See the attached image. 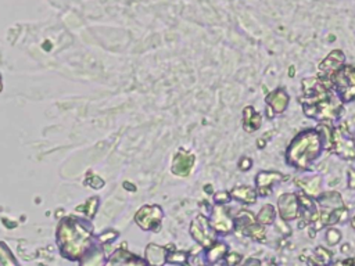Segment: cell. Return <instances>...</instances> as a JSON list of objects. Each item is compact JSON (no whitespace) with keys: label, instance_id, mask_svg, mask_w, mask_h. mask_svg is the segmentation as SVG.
Listing matches in <instances>:
<instances>
[{"label":"cell","instance_id":"obj_19","mask_svg":"<svg viewBox=\"0 0 355 266\" xmlns=\"http://www.w3.org/2000/svg\"><path fill=\"white\" fill-rule=\"evenodd\" d=\"M265 227H266V226L258 223V220H257V222L251 223V224L244 230L243 234L247 236V237H250V238L254 240V241L261 242V241H263L265 237H266V230H265Z\"/></svg>","mask_w":355,"mask_h":266},{"label":"cell","instance_id":"obj_7","mask_svg":"<svg viewBox=\"0 0 355 266\" xmlns=\"http://www.w3.org/2000/svg\"><path fill=\"white\" fill-rule=\"evenodd\" d=\"M196 165V154L184 147H179L171 161V172L178 177H187L191 175Z\"/></svg>","mask_w":355,"mask_h":266},{"label":"cell","instance_id":"obj_13","mask_svg":"<svg viewBox=\"0 0 355 266\" xmlns=\"http://www.w3.org/2000/svg\"><path fill=\"white\" fill-rule=\"evenodd\" d=\"M232 201H237L244 205H252L258 200V194L255 187L251 186H236L230 191Z\"/></svg>","mask_w":355,"mask_h":266},{"label":"cell","instance_id":"obj_4","mask_svg":"<svg viewBox=\"0 0 355 266\" xmlns=\"http://www.w3.org/2000/svg\"><path fill=\"white\" fill-rule=\"evenodd\" d=\"M331 152H336L340 158L347 161L355 159V139L343 125L333 126V144Z\"/></svg>","mask_w":355,"mask_h":266},{"label":"cell","instance_id":"obj_20","mask_svg":"<svg viewBox=\"0 0 355 266\" xmlns=\"http://www.w3.org/2000/svg\"><path fill=\"white\" fill-rule=\"evenodd\" d=\"M189 258H190V255L187 252L172 249V252L168 251L166 263H172V265H176V266H187L189 265Z\"/></svg>","mask_w":355,"mask_h":266},{"label":"cell","instance_id":"obj_23","mask_svg":"<svg viewBox=\"0 0 355 266\" xmlns=\"http://www.w3.org/2000/svg\"><path fill=\"white\" fill-rule=\"evenodd\" d=\"M223 260H225L226 266H239L243 260V256H241V254H237V252H227L226 256L223 258Z\"/></svg>","mask_w":355,"mask_h":266},{"label":"cell","instance_id":"obj_22","mask_svg":"<svg viewBox=\"0 0 355 266\" xmlns=\"http://www.w3.org/2000/svg\"><path fill=\"white\" fill-rule=\"evenodd\" d=\"M340 240H341L340 230L334 229L333 226L330 229H327V231H326V241H327L329 245H337L340 242Z\"/></svg>","mask_w":355,"mask_h":266},{"label":"cell","instance_id":"obj_6","mask_svg":"<svg viewBox=\"0 0 355 266\" xmlns=\"http://www.w3.org/2000/svg\"><path fill=\"white\" fill-rule=\"evenodd\" d=\"M276 211L282 222H293L301 216V205L297 193H283L277 198Z\"/></svg>","mask_w":355,"mask_h":266},{"label":"cell","instance_id":"obj_1","mask_svg":"<svg viewBox=\"0 0 355 266\" xmlns=\"http://www.w3.org/2000/svg\"><path fill=\"white\" fill-rule=\"evenodd\" d=\"M323 152L324 145L318 129H305L291 139L284 152V161L297 170L308 172Z\"/></svg>","mask_w":355,"mask_h":266},{"label":"cell","instance_id":"obj_28","mask_svg":"<svg viewBox=\"0 0 355 266\" xmlns=\"http://www.w3.org/2000/svg\"><path fill=\"white\" fill-rule=\"evenodd\" d=\"M200 266H205V265H200Z\"/></svg>","mask_w":355,"mask_h":266},{"label":"cell","instance_id":"obj_25","mask_svg":"<svg viewBox=\"0 0 355 266\" xmlns=\"http://www.w3.org/2000/svg\"><path fill=\"white\" fill-rule=\"evenodd\" d=\"M244 266H276L273 262L270 260H259V259H248Z\"/></svg>","mask_w":355,"mask_h":266},{"label":"cell","instance_id":"obj_12","mask_svg":"<svg viewBox=\"0 0 355 266\" xmlns=\"http://www.w3.org/2000/svg\"><path fill=\"white\" fill-rule=\"evenodd\" d=\"M295 186L301 190V193H304L305 195L316 200L320 193H322V177L319 175L311 176V177H300L294 180Z\"/></svg>","mask_w":355,"mask_h":266},{"label":"cell","instance_id":"obj_26","mask_svg":"<svg viewBox=\"0 0 355 266\" xmlns=\"http://www.w3.org/2000/svg\"><path fill=\"white\" fill-rule=\"evenodd\" d=\"M348 187L355 190V168H349L348 170Z\"/></svg>","mask_w":355,"mask_h":266},{"label":"cell","instance_id":"obj_16","mask_svg":"<svg viewBox=\"0 0 355 266\" xmlns=\"http://www.w3.org/2000/svg\"><path fill=\"white\" fill-rule=\"evenodd\" d=\"M204 259H205V263L208 266H212L220 260H223V258L226 256V254L229 252V247L227 244L222 242V241H215L211 247H208L207 249H204Z\"/></svg>","mask_w":355,"mask_h":266},{"label":"cell","instance_id":"obj_21","mask_svg":"<svg viewBox=\"0 0 355 266\" xmlns=\"http://www.w3.org/2000/svg\"><path fill=\"white\" fill-rule=\"evenodd\" d=\"M212 198H214V204H216V205H227L232 201L230 193L227 190H220V191L214 193Z\"/></svg>","mask_w":355,"mask_h":266},{"label":"cell","instance_id":"obj_8","mask_svg":"<svg viewBox=\"0 0 355 266\" xmlns=\"http://www.w3.org/2000/svg\"><path fill=\"white\" fill-rule=\"evenodd\" d=\"M164 218L162 208L158 205H146L140 208V211L136 213L135 220L140 229L148 231H157L161 227V222Z\"/></svg>","mask_w":355,"mask_h":266},{"label":"cell","instance_id":"obj_10","mask_svg":"<svg viewBox=\"0 0 355 266\" xmlns=\"http://www.w3.org/2000/svg\"><path fill=\"white\" fill-rule=\"evenodd\" d=\"M345 64V55L341 50H333L323 58L318 66V78L327 82Z\"/></svg>","mask_w":355,"mask_h":266},{"label":"cell","instance_id":"obj_27","mask_svg":"<svg viewBox=\"0 0 355 266\" xmlns=\"http://www.w3.org/2000/svg\"><path fill=\"white\" fill-rule=\"evenodd\" d=\"M349 223H351V227L355 230V216H352V219H351Z\"/></svg>","mask_w":355,"mask_h":266},{"label":"cell","instance_id":"obj_15","mask_svg":"<svg viewBox=\"0 0 355 266\" xmlns=\"http://www.w3.org/2000/svg\"><path fill=\"white\" fill-rule=\"evenodd\" d=\"M262 125V115L261 112L255 111L254 107L247 105L243 109V129L247 133H254L258 129H261Z\"/></svg>","mask_w":355,"mask_h":266},{"label":"cell","instance_id":"obj_11","mask_svg":"<svg viewBox=\"0 0 355 266\" xmlns=\"http://www.w3.org/2000/svg\"><path fill=\"white\" fill-rule=\"evenodd\" d=\"M265 104L276 116V115L286 112V109L288 108V104H290V96L284 87H276L275 90H272L266 94Z\"/></svg>","mask_w":355,"mask_h":266},{"label":"cell","instance_id":"obj_17","mask_svg":"<svg viewBox=\"0 0 355 266\" xmlns=\"http://www.w3.org/2000/svg\"><path fill=\"white\" fill-rule=\"evenodd\" d=\"M108 266H148L146 260L129 254V252H122L119 251L115 254L112 260H110Z\"/></svg>","mask_w":355,"mask_h":266},{"label":"cell","instance_id":"obj_24","mask_svg":"<svg viewBox=\"0 0 355 266\" xmlns=\"http://www.w3.org/2000/svg\"><path fill=\"white\" fill-rule=\"evenodd\" d=\"M252 168V159L250 157H241L239 161V169L243 172H247Z\"/></svg>","mask_w":355,"mask_h":266},{"label":"cell","instance_id":"obj_3","mask_svg":"<svg viewBox=\"0 0 355 266\" xmlns=\"http://www.w3.org/2000/svg\"><path fill=\"white\" fill-rule=\"evenodd\" d=\"M189 231H190L191 238L196 241V244L202 249H207L218 240V234L212 229L208 216H205L202 213H198L191 220Z\"/></svg>","mask_w":355,"mask_h":266},{"label":"cell","instance_id":"obj_5","mask_svg":"<svg viewBox=\"0 0 355 266\" xmlns=\"http://www.w3.org/2000/svg\"><path fill=\"white\" fill-rule=\"evenodd\" d=\"M208 219L218 236H227L234 231V216L230 213L227 205L214 204Z\"/></svg>","mask_w":355,"mask_h":266},{"label":"cell","instance_id":"obj_14","mask_svg":"<svg viewBox=\"0 0 355 266\" xmlns=\"http://www.w3.org/2000/svg\"><path fill=\"white\" fill-rule=\"evenodd\" d=\"M168 249L157 244H148L146 248V263L148 266H164L166 263Z\"/></svg>","mask_w":355,"mask_h":266},{"label":"cell","instance_id":"obj_18","mask_svg":"<svg viewBox=\"0 0 355 266\" xmlns=\"http://www.w3.org/2000/svg\"><path fill=\"white\" fill-rule=\"evenodd\" d=\"M276 216H277V211H276V206L272 205V204H265L261 206L259 212L257 213V220L258 223L263 224V226H269V224H273L275 220H276Z\"/></svg>","mask_w":355,"mask_h":266},{"label":"cell","instance_id":"obj_2","mask_svg":"<svg viewBox=\"0 0 355 266\" xmlns=\"http://www.w3.org/2000/svg\"><path fill=\"white\" fill-rule=\"evenodd\" d=\"M329 85L344 104L355 101V66L344 64L330 78Z\"/></svg>","mask_w":355,"mask_h":266},{"label":"cell","instance_id":"obj_9","mask_svg":"<svg viewBox=\"0 0 355 266\" xmlns=\"http://www.w3.org/2000/svg\"><path fill=\"white\" fill-rule=\"evenodd\" d=\"M286 175L277 170H261L255 176V190L258 197H268L273 188L286 180Z\"/></svg>","mask_w":355,"mask_h":266}]
</instances>
